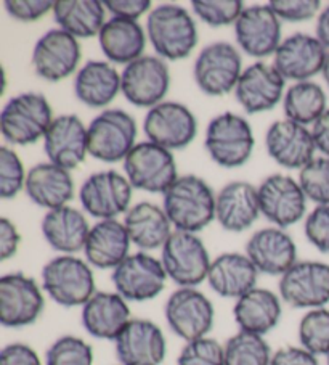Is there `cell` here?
I'll list each match as a JSON object with an SVG mask.
<instances>
[{"label":"cell","instance_id":"6da1fadb","mask_svg":"<svg viewBox=\"0 0 329 365\" xmlns=\"http://www.w3.org/2000/svg\"><path fill=\"white\" fill-rule=\"evenodd\" d=\"M162 197V207L175 230L198 234L215 221L217 195L198 175H179V179L167 188Z\"/></svg>","mask_w":329,"mask_h":365},{"label":"cell","instance_id":"7a4b0ae2","mask_svg":"<svg viewBox=\"0 0 329 365\" xmlns=\"http://www.w3.org/2000/svg\"><path fill=\"white\" fill-rule=\"evenodd\" d=\"M147 36L162 60H185L198 43V28L187 9L164 4L150 11Z\"/></svg>","mask_w":329,"mask_h":365},{"label":"cell","instance_id":"3957f363","mask_svg":"<svg viewBox=\"0 0 329 365\" xmlns=\"http://www.w3.org/2000/svg\"><path fill=\"white\" fill-rule=\"evenodd\" d=\"M41 285L48 298L63 307H82L97 293L92 266L74 255L50 259L42 267Z\"/></svg>","mask_w":329,"mask_h":365},{"label":"cell","instance_id":"277c9868","mask_svg":"<svg viewBox=\"0 0 329 365\" xmlns=\"http://www.w3.org/2000/svg\"><path fill=\"white\" fill-rule=\"evenodd\" d=\"M53 119V110L46 96L24 92L11 97L4 106L0 113V130L10 145L26 147L41 138L43 140Z\"/></svg>","mask_w":329,"mask_h":365},{"label":"cell","instance_id":"5b68a950","mask_svg":"<svg viewBox=\"0 0 329 365\" xmlns=\"http://www.w3.org/2000/svg\"><path fill=\"white\" fill-rule=\"evenodd\" d=\"M137 140V123L127 111L103 110L87 128V148L92 158L119 163L127 158Z\"/></svg>","mask_w":329,"mask_h":365},{"label":"cell","instance_id":"8992f818","mask_svg":"<svg viewBox=\"0 0 329 365\" xmlns=\"http://www.w3.org/2000/svg\"><path fill=\"white\" fill-rule=\"evenodd\" d=\"M251 124L236 113L226 111L211 119L207 125L204 147L215 165L235 169L249 161L254 150Z\"/></svg>","mask_w":329,"mask_h":365},{"label":"cell","instance_id":"52a82bcc","mask_svg":"<svg viewBox=\"0 0 329 365\" xmlns=\"http://www.w3.org/2000/svg\"><path fill=\"white\" fill-rule=\"evenodd\" d=\"M161 262L179 288H196L207 280L212 259L198 235L175 230L161 250Z\"/></svg>","mask_w":329,"mask_h":365},{"label":"cell","instance_id":"ba28073f","mask_svg":"<svg viewBox=\"0 0 329 365\" xmlns=\"http://www.w3.org/2000/svg\"><path fill=\"white\" fill-rule=\"evenodd\" d=\"M43 288L34 277L10 272L0 279V324L5 329H24L36 324L46 309Z\"/></svg>","mask_w":329,"mask_h":365},{"label":"cell","instance_id":"9c48e42d","mask_svg":"<svg viewBox=\"0 0 329 365\" xmlns=\"http://www.w3.org/2000/svg\"><path fill=\"white\" fill-rule=\"evenodd\" d=\"M243 58L230 42H212L201 50L194 61L193 76L201 92L224 97L235 91L243 74Z\"/></svg>","mask_w":329,"mask_h":365},{"label":"cell","instance_id":"30bf717a","mask_svg":"<svg viewBox=\"0 0 329 365\" xmlns=\"http://www.w3.org/2000/svg\"><path fill=\"white\" fill-rule=\"evenodd\" d=\"M164 317L170 331L185 343L206 338L215 319L212 301L198 288H177L164 306Z\"/></svg>","mask_w":329,"mask_h":365},{"label":"cell","instance_id":"8fae6325","mask_svg":"<svg viewBox=\"0 0 329 365\" xmlns=\"http://www.w3.org/2000/svg\"><path fill=\"white\" fill-rule=\"evenodd\" d=\"M167 279L161 259L145 251L125 257L111 274L116 293L129 303H145L157 298L166 288Z\"/></svg>","mask_w":329,"mask_h":365},{"label":"cell","instance_id":"7c38bea8","mask_svg":"<svg viewBox=\"0 0 329 365\" xmlns=\"http://www.w3.org/2000/svg\"><path fill=\"white\" fill-rule=\"evenodd\" d=\"M124 171L132 187L148 193L164 195L179 179L172 152L150 140L135 145L124 160Z\"/></svg>","mask_w":329,"mask_h":365},{"label":"cell","instance_id":"4fadbf2b","mask_svg":"<svg viewBox=\"0 0 329 365\" xmlns=\"http://www.w3.org/2000/svg\"><path fill=\"white\" fill-rule=\"evenodd\" d=\"M278 292L284 304L294 309H320L329 303V264L297 261L280 277Z\"/></svg>","mask_w":329,"mask_h":365},{"label":"cell","instance_id":"5bb4252c","mask_svg":"<svg viewBox=\"0 0 329 365\" xmlns=\"http://www.w3.org/2000/svg\"><path fill=\"white\" fill-rule=\"evenodd\" d=\"M134 187L125 175L116 171L95 173L79 188L82 210L100 221L116 219L130 210Z\"/></svg>","mask_w":329,"mask_h":365},{"label":"cell","instance_id":"9a60e30c","mask_svg":"<svg viewBox=\"0 0 329 365\" xmlns=\"http://www.w3.org/2000/svg\"><path fill=\"white\" fill-rule=\"evenodd\" d=\"M170 87L167 63L160 56L143 55L121 73V92L138 108H153L164 102Z\"/></svg>","mask_w":329,"mask_h":365},{"label":"cell","instance_id":"2e32d148","mask_svg":"<svg viewBox=\"0 0 329 365\" xmlns=\"http://www.w3.org/2000/svg\"><path fill=\"white\" fill-rule=\"evenodd\" d=\"M143 132L150 142L166 150H183L198 134V121L193 111L179 102H162L148 110Z\"/></svg>","mask_w":329,"mask_h":365},{"label":"cell","instance_id":"e0dca14e","mask_svg":"<svg viewBox=\"0 0 329 365\" xmlns=\"http://www.w3.org/2000/svg\"><path fill=\"white\" fill-rule=\"evenodd\" d=\"M257 188L261 212L275 227L288 229L306 216L307 197L291 175L271 174Z\"/></svg>","mask_w":329,"mask_h":365},{"label":"cell","instance_id":"ac0fdd59","mask_svg":"<svg viewBox=\"0 0 329 365\" xmlns=\"http://www.w3.org/2000/svg\"><path fill=\"white\" fill-rule=\"evenodd\" d=\"M80 43L66 31L50 29L36 42L33 66L39 78L60 83L75 73L80 63Z\"/></svg>","mask_w":329,"mask_h":365},{"label":"cell","instance_id":"d6986e66","mask_svg":"<svg viewBox=\"0 0 329 365\" xmlns=\"http://www.w3.org/2000/svg\"><path fill=\"white\" fill-rule=\"evenodd\" d=\"M121 365H161L167 356V341L161 327L148 319H130L115 339Z\"/></svg>","mask_w":329,"mask_h":365},{"label":"cell","instance_id":"ffe728a7","mask_svg":"<svg viewBox=\"0 0 329 365\" xmlns=\"http://www.w3.org/2000/svg\"><path fill=\"white\" fill-rule=\"evenodd\" d=\"M239 48L252 58H267L281 46V20L268 5L246 7L235 23Z\"/></svg>","mask_w":329,"mask_h":365},{"label":"cell","instance_id":"44dd1931","mask_svg":"<svg viewBox=\"0 0 329 365\" xmlns=\"http://www.w3.org/2000/svg\"><path fill=\"white\" fill-rule=\"evenodd\" d=\"M284 79L273 65L252 63L243 71L235 87V97L248 115L273 110L284 98Z\"/></svg>","mask_w":329,"mask_h":365},{"label":"cell","instance_id":"7402d4cb","mask_svg":"<svg viewBox=\"0 0 329 365\" xmlns=\"http://www.w3.org/2000/svg\"><path fill=\"white\" fill-rule=\"evenodd\" d=\"M328 50L316 36L296 33L286 37L273 55V66L286 81L303 83L321 73Z\"/></svg>","mask_w":329,"mask_h":365},{"label":"cell","instance_id":"603a6c76","mask_svg":"<svg viewBox=\"0 0 329 365\" xmlns=\"http://www.w3.org/2000/svg\"><path fill=\"white\" fill-rule=\"evenodd\" d=\"M270 158L286 169H303L315 160L316 145L312 130L289 119H278L265 134Z\"/></svg>","mask_w":329,"mask_h":365},{"label":"cell","instance_id":"cb8c5ba5","mask_svg":"<svg viewBox=\"0 0 329 365\" xmlns=\"http://www.w3.org/2000/svg\"><path fill=\"white\" fill-rule=\"evenodd\" d=\"M258 188L246 180H233L215 197V221L233 234L251 229L261 217Z\"/></svg>","mask_w":329,"mask_h":365},{"label":"cell","instance_id":"d4e9b609","mask_svg":"<svg viewBox=\"0 0 329 365\" xmlns=\"http://www.w3.org/2000/svg\"><path fill=\"white\" fill-rule=\"evenodd\" d=\"M246 256L261 274L281 277L297 262V247L284 229L265 227L246 243Z\"/></svg>","mask_w":329,"mask_h":365},{"label":"cell","instance_id":"484cf974","mask_svg":"<svg viewBox=\"0 0 329 365\" xmlns=\"http://www.w3.org/2000/svg\"><path fill=\"white\" fill-rule=\"evenodd\" d=\"M43 150L53 165L68 171L79 168L88 155L85 124L75 115L56 116L43 137Z\"/></svg>","mask_w":329,"mask_h":365},{"label":"cell","instance_id":"4316f807","mask_svg":"<svg viewBox=\"0 0 329 365\" xmlns=\"http://www.w3.org/2000/svg\"><path fill=\"white\" fill-rule=\"evenodd\" d=\"M129 301L116 292H97L82 306L80 322L88 335L115 341L130 322Z\"/></svg>","mask_w":329,"mask_h":365},{"label":"cell","instance_id":"83f0119b","mask_svg":"<svg viewBox=\"0 0 329 365\" xmlns=\"http://www.w3.org/2000/svg\"><path fill=\"white\" fill-rule=\"evenodd\" d=\"M258 274L246 253H222L212 259L206 282L220 298L236 301L257 287Z\"/></svg>","mask_w":329,"mask_h":365},{"label":"cell","instance_id":"f1b7e54d","mask_svg":"<svg viewBox=\"0 0 329 365\" xmlns=\"http://www.w3.org/2000/svg\"><path fill=\"white\" fill-rule=\"evenodd\" d=\"M24 192L34 205L43 210H58L74 198L71 171L53 163H39L28 171Z\"/></svg>","mask_w":329,"mask_h":365},{"label":"cell","instance_id":"f546056e","mask_svg":"<svg viewBox=\"0 0 329 365\" xmlns=\"http://www.w3.org/2000/svg\"><path fill=\"white\" fill-rule=\"evenodd\" d=\"M130 237L124 222L116 219L98 221L92 225L87 237L85 261L95 269L115 270L125 257L130 256Z\"/></svg>","mask_w":329,"mask_h":365},{"label":"cell","instance_id":"4dcf8cb0","mask_svg":"<svg viewBox=\"0 0 329 365\" xmlns=\"http://www.w3.org/2000/svg\"><path fill=\"white\" fill-rule=\"evenodd\" d=\"M283 316V301L280 294L267 288H252L233 306V317L241 331L265 336L276 325Z\"/></svg>","mask_w":329,"mask_h":365},{"label":"cell","instance_id":"1f68e13d","mask_svg":"<svg viewBox=\"0 0 329 365\" xmlns=\"http://www.w3.org/2000/svg\"><path fill=\"white\" fill-rule=\"evenodd\" d=\"M124 225L129 232L132 245L140 251L162 250L172 235V222L169 221L164 207L151 201H140L125 212Z\"/></svg>","mask_w":329,"mask_h":365},{"label":"cell","instance_id":"d6a6232c","mask_svg":"<svg viewBox=\"0 0 329 365\" xmlns=\"http://www.w3.org/2000/svg\"><path fill=\"white\" fill-rule=\"evenodd\" d=\"M41 229L50 248L61 255H74L84 251L92 227L79 210L63 206L58 210L47 211L42 219Z\"/></svg>","mask_w":329,"mask_h":365},{"label":"cell","instance_id":"836d02e7","mask_svg":"<svg viewBox=\"0 0 329 365\" xmlns=\"http://www.w3.org/2000/svg\"><path fill=\"white\" fill-rule=\"evenodd\" d=\"M121 92V74L110 61L90 60L74 79V93L80 103L90 108H105Z\"/></svg>","mask_w":329,"mask_h":365},{"label":"cell","instance_id":"e575fe53","mask_svg":"<svg viewBox=\"0 0 329 365\" xmlns=\"http://www.w3.org/2000/svg\"><path fill=\"white\" fill-rule=\"evenodd\" d=\"M98 42L108 61L127 66L143 56L147 33L138 21L113 16L100 31Z\"/></svg>","mask_w":329,"mask_h":365},{"label":"cell","instance_id":"d590c367","mask_svg":"<svg viewBox=\"0 0 329 365\" xmlns=\"http://www.w3.org/2000/svg\"><path fill=\"white\" fill-rule=\"evenodd\" d=\"M53 18L60 29L75 39H88L100 34L106 23V7L98 0H56Z\"/></svg>","mask_w":329,"mask_h":365},{"label":"cell","instance_id":"8d00e7d4","mask_svg":"<svg viewBox=\"0 0 329 365\" xmlns=\"http://www.w3.org/2000/svg\"><path fill=\"white\" fill-rule=\"evenodd\" d=\"M328 98L323 87L312 81L291 86L284 93L283 108L286 119L297 124H315L328 111Z\"/></svg>","mask_w":329,"mask_h":365},{"label":"cell","instance_id":"74e56055","mask_svg":"<svg viewBox=\"0 0 329 365\" xmlns=\"http://www.w3.org/2000/svg\"><path fill=\"white\" fill-rule=\"evenodd\" d=\"M225 365H270L273 351L267 339L239 330L224 344Z\"/></svg>","mask_w":329,"mask_h":365},{"label":"cell","instance_id":"f35d334b","mask_svg":"<svg viewBox=\"0 0 329 365\" xmlns=\"http://www.w3.org/2000/svg\"><path fill=\"white\" fill-rule=\"evenodd\" d=\"M297 336L303 349L312 352L316 357L329 354V309L320 307L303 314Z\"/></svg>","mask_w":329,"mask_h":365},{"label":"cell","instance_id":"ab89813d","mask_svg":"<svg viewBox=\"0 0 329 365\" xmlns=\"http://www.w3.org/2000/svg\"><path fill=\"white\" fill-rule=\"evenodd\" d=\"M93 348L84 338L63 335L48 346L46 365H93Z\"/></svg>","mask_w":329,"mask_h":365},{"label":"cell","instance_id":"60d3db41","mask_svg":"<svg viewBox=\"0 0 329 365\" xmlns=\"http://www.w3.org/2000/svg\"><path fill=\"white\" fill-rule=\"evenodd\" d=\"M193 14L212 28L230 26L238 21L244 11L241 0H193Z\"/></svg>","mask_w":329,"mask_h":365},{"label":"cell","instance_id":"b9f144b4","mask_svg":"<svg viewBox=\"0 0 329 365\" xmlns=\"http://www.w3.org/2000/svg\"><path fill=\"white\" fill-rule=\"evenodd\" d=\"M299 184L316 206L329 205V158L320 156L299 171Z\"/></svg>","mask_w":329,"mask_h":365},{"label":"cell","instance_id":"7bdbcfd3","mask_svg":"<svg viewBox=\"0 0 329 365\" xmlns=\"http://www.w3.org/2000/svg\"><path fill=\"white\" fill-rule=\"evenodd\" d=\"M26 175L23 161L15 150L9 147L0 148V197L4 200L15 198L24 190Z\"/></svg>","mask_w":329,"mask_h":365},{"label":"cell","instance_id":"ee69618b","mask_svg":"<svg viewBox=\"0 0 329 365\" xmlns=\"http://www.w3.org/2000/svg\"><path fill=\"white\" fill-rule=\"evenodd\" d=\"M177 365H225L224 344L211 336L185 343L177 357Z\"/></svg>","mask_w":329,"mask_h":365},{"label":"cell","instance_id":"f6af8a7d","mask_svg":"<svg viewBox=\"0 0 329 365\" xmlns=\"http://www.w3.org/2000/svg\"><path fill=\"white\" fill-rule=\"evenodd\" d=\"M307 240L320 251L329 255V205L315 206L303 225Z\"/></svg>","mask_w":329,"mask_h":365},{"label":"cell","instance_id":"bcb514c9","mask_svg":"<svg viewBox=\"0 0 329 365\" xmlns=\"http://www.w3.org/2000/svg\"><path fill=\"white\" fill-rule=\"evenodd\" d=\"M268 7L281 21L302 23L315 18L321 9L318 0H271Z\"/></svg>","mask_w":329,"mask_h":365},{"label":"cell","instance_id":"7dc6e473","mask_svg":"<svg viewBox=\"0 0 329 365\" xmlns=\"http://www.w3.org/2000/svg\"><path fill=\"white\" fill-rule=\"evenodd\" d=\"M4 7L14 20L33 23L46 16L48 11H53L55 2L52 0H7Z\"/></svg>","mask_w":329,"mask_h":365},{"label":"cell","instance_id":"c3c4849f","mask_svg":"<svg viewBox=\"0 0 329 365\" xmlns=\"http://www.w3.org/2000/svg\"><path fill=\"white\" fill-rule=\"evenodd\" d=\"M0 365H46L26 343H10L0 351Z\"/></svg>","mask_w":329,"mask_h":365},{"label":"cell","instance_id":"681fc988","mask_svg":"<svg viewBox=\"0 0 329 365\" xmlns=\"http://www.w3.org/2000/svg\"><path fill=\"white\" fill-rule=\"evenodd\" d=\"M103 4L113 16L134 21L153 10L150 0H105Z\"/></svg>","mask_w":329,"mask_h":365},{"label":"cell","instance_id":"f907efd6","mask_svg":"<svg viewBox=\"0 0 329 365\" xmlns=\"http://www.w3.org/2000/svg\"><path fill=\"white\" fill-rule=\"evenodd\" d=\"M270 365H321L318 357L302 346H284L273 352Z\"/></svg>","mask_w":329,"mask_h":365},{"label":"cell","instance_id":"816d5d0a","mask_svg":"<svg viewBox=\"0 0 329 365\" xmlns=\"http://www.w3.org/2000/svg\"><path fill=\"white\" fill-rule=\"evenodd\" d=\"M21 243V235L16 225L7 217L0 219V261L5 262L16 255Z\"/></svg>","mask_w":329,"mask_h":365},{"label":"cell","instance_id":"f5cc1de1","mask_svg":"<svg viewBox=\"0 0 329 365\" xmlns=\"http://www.w3.org/2000/svg\"><path fill=\"white\" fill-rule=\"evenodd\" d=\"M312 134L316 150L329 158V110L312 125Z\"/></svg>","mask_w":329,"mask_h":365},{"label":"cell","instance_id":"db71d44e","mask_svg":"<svg viewBox=\"0 0 329 365\" xmlns=\"http://www.w3.org/2000/svg\"><path fill=\"white\" fill-rule=\"evenodd\" d=\"M316 39H318L329 52V5L326 9L321 10L318 20H316Z\"/></svg>","mask_w":329,"mask_h":365},{"label":"cell","instance_id":"11a10c76","mask_svg":"<svg viewBox=\"0 0 329 365\" xmlns=\"http://www.w3.org/2000/svg\"><path fill=\"white\" fill-rule=\"evenodd\" d=\"M321 74H323V79H325V83H326V84H328V87H329V52H328V55H326L325 65H323Z\"/></svg>","mask_w":329,"mask_h":365},{"label":"cell","instance_id":"9f6ffc18","mask_svg":"<svg viewBox=\"0 0 329 365\" xmlns=\"http://www.w3.org/2000/svg\"><path fill=\"white\" fill-rule=\"evenodd\" d=\"M326 365H329V354L326 356Z\"/></svg>","mask_w":329,"mask_h":365},{"label":"cell","instance_id":"6f0895ef","mask_svg":"<svg viewBox=\"0 0 329 365\" xmlns=\"http://www.w3.org/2000/svg\"><path fill=\"white\" fill-rule=\"evenodd\" d=\"M119 365H121V364H119Z\"/></svg>","mask_w":329,"mask_h":365}]
</instances>
